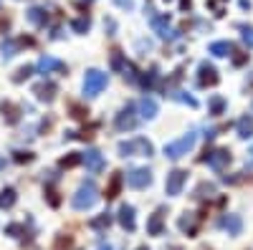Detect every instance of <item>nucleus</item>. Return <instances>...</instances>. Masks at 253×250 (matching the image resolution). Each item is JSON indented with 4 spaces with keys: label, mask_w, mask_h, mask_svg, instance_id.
Returning <instances> with one entry per match:
<instances>
[{
    "label": "nucleus",
    "mask_w": 253,
    "mask_h": 250,
    "mask_svg": "<svg viewBox=\"0 0 253 250\" xmlns=\"http://www.w3.org/2000/svg\"><path fill=\"white\" fill-rule=\"evenodd\" d=\"M96 200H99V187L89 179V182L79 184L76 195L71 197V205H74V210H91V207L96 205Z\"/></svg>",
    "instance_id": "1"
},
{
    "label": "nucleus",
    "mask_w": 253,
    "mask_h": 250,
    "mask_svg": "<svg viewBox=\"0 0 253 250\" xmlns=\"http://www.w3.org/2000/svg\"><path fill=\"white\" fill-rule=\"evenodd\" d=\"M119 157H150L155 152L152 142H147L144 137L129 139V142H119Z\"/></svg>",
    "instance_id": "2"
},
{
    "label": "nucleus",
    "mask_w": 253,
    "mask_h": 250,
    "mask_svg": "<svg viewBox=\"0 0 253 250\" xmlns=\"http://www.w3.org/2000/svg\"><path fill=\"white\" fill-rule=\"evenodd\" d=\"M193 147H195V134H193V132H187V134L180 137L177 142L165 144V157H167V159H180V157H185Z\"/></svg>",
    "instance_id": "3"
},
{
    "label": "nucleus",
    "mask_w": 253,
    "mask_h": 250,
    "mask_svg": "<svg viewBox=\"0 0 253 250\" xmlns=\"http://www.w3.org/2000/svg\"><path fill=\"white\" fill-rule=\"evenodd\" d=\"M107 89V73H101L99 69H89L84 76V94L86 96H99Z\"/></svg>",
    "instance_id": "4"
},
{
    "label": "nucleus",
    "mask_w": 253,
    "mask_h": 250,
    "mask_svg": "<svg viewBox=\"0 0 253 250\" xmlns=\"http://www.w3.org/2000/svg\"><path fill=\"white\" fill-rule=\"evenodd\" d=\"M137 124H139V116H137L134 104H126V107L117 114V119H114L117 132H132V129H137Z\"/></svg>",
    "instance_id": "5"
},
{
    "label": "nucleus",
    "mask_w": 253,
    "mask_h": 250,
    "mask_svg": "<svg viewBox=\"0 0 253 250\" xmlns=\"http://www.w3.org/2000/svg\"><path fill=\"white\" fill-rule=\"evenodd\" d=\"M126 184H129L132 190H144V187L152 184V172L147 170V167H134V170L126 172Z\"/></svg>",
    "instance_id": "6"
},
{
    "label": "nucleus",
    "mask_w": 253,
    "mask_h": 250,
    "mask_svg": "<svg viewBox=\"0 0 253 250\" xmlns=\"http://www.w3.org/2000/svg\"><path fill=\"white\" fill-rule=\"evenodd\" d=\"M150 26L155 28V33L160 36V38H172L175 33L170 31V15H162V13H157L155 8H150Z\"/></svg>",
    "instance_id": "7"
},
{
    "label": "nucleus",
    "mask_w": 253,
    "mask_h": 250,
    "mask_svg": "<svg viewBox=\"0 0 253 250\" xmlns=\"http://www.w3.org/2000/svg\"><path fill=\"white\" fill-rule=\"evenodd\" d=\"M230 152L228 149H213V152H205L203 157H200V162H208L210 167H213V170H218V172H223L225 167L230 164Z\"/></svg>",
    "instance_id": "8"
},
{
    "label": "nucleus",
    "mask_w": 253,
    "mask_h": 250,
    "mask_svg": "<svg viewBox=\"0 0 253 250\" xmlns=\"http://www.w3.org/2000/svg\"><path fill=\"white\" fill-rule=\"evenodd\" d=\"M187 182V172L185 170H172L170 175H167V182H165V192L170 197H177L182 192V187Z\"/></svg>",
    "instance_id": "9"
},
{
    "label": "nucleus",
    "mask_w": 253,
    "mask_h": 250,
    "mask_svg": "<svg viewBox=\"0 0 253 250\" xmlns=\"http://www.w3.org/2000/svg\"><path fill=\"white\" fill-rule=\"evenodd\" d=\"M218 81H220L218 69L213 64H208V61H203L198 66V83L200 86H218Z\"/></svg>",
    "instance_id": "10"
},
{
    "label": "nucleus",
    "mask_w": 253,
    "mask_h": 250,
    "mask_svg": "<svg viewBox=\"0 0 253 250\" xmlns=\"http://www.w3.org/2000/svg\"><path fill=\"white\" fill-rule=\"evenodd\" d=\"M36 71H38V73H66L69 69H66V64H63V61H58V58H53V56H41Z\"/></svg>",
    "instance_id": "11"
},
{
    "label": "nucleus",
    "mask_w": 253,
    "mask_h": 250,
    "mask_svg": "<svg viewBox=\"0 0 253 250\" xmlns=\"http://www.w3.org/2000/svg\"><path fill=\"white\" fill-rule=\"evenodd\" d=\"M81 162L86 164V170H89L91 175H99V172L104 170V164H107V162H104V154H101L99 149H86V152L81 154Z\"/></svg>",
    "instance_id": "12"
},
{
    "label": "nucleus",
    "mask_w": 253,
    "mask_h": 250,
    "mask_svg": "<svg viewBox=\"0 0 253 250\" xmlns=\"http://www.w3.org/2000/svg\"><path fill=\"white\" fill-rule=\"evenodd\" d=\"M33 94H36V99H38V101L51 104V101H56L58 86H56L53 81H41V83H36V86H33Z\"/></svg>",
    "instance_id": "13"
},
{
    "label": "nucleus",
    "mask_w": 253,
    "mask_h": 250,
    "mask_svg": "<svg viewBox=\"0 0 253 250\" xmlns=\"http://www.w3.org/2000/svg\"><path fill=\"white\" fill-rule=\"evenodd\" d=\"M117 217H119V225L124 227L126 233H134L137 230V217H134V207L132 205H122Z\"/></svg>",
    "instance_id": "14"
},
{
    "label": "nucleus",
    "mask_w": 253,
    "mask_h": 250,
    "mask_svg": "<svg viewBox=\"0 0 253 250\" xmlns=\"http://www.w3.org/2000/svg\"><path fill=\"white\" fill-rule=\"evenodd\" d=\"M147 233L150 235H162L165 233V207H160V210H155L150 215V220H147Z\"/></svg>",
    "instance_id": "15"
},
{
    "label": "nucleus",
    "mask_w": 253,
    "mask_h": 250,
    "mask_svg": "<svg viewBox=\"0 0 253 250\" xmlns=\"http://www.w3.org/2000/svg\"><path fill=\"white\" fill-rule=\"evenodd\" d=\"M198 222H200V220H198V215H193V213H185V215L180 217V222H177V225H180V230H182L185 235L195 238V235H198Z\"/></svg>",
    "instance_id": "16"
},
{
    "label": "nucleus",
    "mask_w": 253,
    "mask_h": 250,
    "mask_svg": "<svg viewBox=\"0 0 253 250\" xmlns=\"http://www.w3.org/2000/svg\"><path fill=\"white\" fill-rule=\"evenodd\" d=\"M26 18H28V23H31V26H36V28H43V26L48 23V13H46V8H38V5L28 8Z\"/></svg>",
    "instance_id": "17"
},
{
    "label": "nucleus",
    "mask_w": 253,
    "mask_h": 250,
    "mask_svg": "<svg viewBox=\"0 0 253 250\" xmlns=\"http://www.w3.org/2000/svg\"><path fill=\"white\" fill-rule=\"evenodd\" d=\"M122 184H124L122 172H114L112 179H109V184H107V190H104V197H107V200H117L119 192H122Z\"/></svg>",
    "instance_id": "18"
},
{
    "label": "nucleus",
    "mask_w": 253,
    "mask_h": 250,
    "mask_svg": "<svg viewBox=\"0 0 253 250\" xmlns=\"http://www.w3.org/2000/svg\"><path fill=\"white\" fill-rule=\"evenodd\" d=\"M157 116V101L155 99H150V96H144L142 101H139V119H155Z\"/></svg>",
    "instance_id": "19"
},
{
    "label": "nucleus",
    "mask_w": 253,
    "mask_h": 250,
    "mask_svg": "<svg viewBox=\"0 0 253 250\" xmlns=\"http://www.w3.org/2000/svg\"><path fill=\"white\" fill-rule=\"evenodd\" d=\"M220 227H225L230 235H241V230H243V220H241V215H225V217L220 220Z\"/></svg>",
    "instance_id": "20"
},
{
    "label": "nucleus",
    "mask_w": 253,
    "mask_h": 250,
    "mask_svg": "<svg viewBox=\"0 0 253 250\" xmlns=\"http://www.w3.org/2000/svg\"><path fill=\"white\" fill-rule=\"evenodd\" d=\"M20 38H5L3 40V46H0V51H3V58L5 61H10L13 56H18V51H20Z\"/></svg>",
    "instance_id": "21"
},
{
    "label": "nucleus",
    "mask_w": 253,
    "mask_h": 250,
    "mask_svg": "<svg viewBox=\"0 0 253 250\" xmlns=\"http://www.w3.org/2000/svg\"><path fill=\"white\" fill-rule=\"evenodd\" d=\"M0 111H3V119H5L8 124H18V119H20V109L15 107V104L3 101V104H0Z\"/></svg>",
    "instance_id": "22"
},
{
    "label": "nucleus",
    "mask_w": 253,
    "mask_h": 250,
    "mask_svg": "<svg viewBox=\"0 0 253 250\" xmlns=\"http://www.w3.org/2000/svg\"><path fill=\"white\" fill-rule=\"evenodd\" d=\"M112 222H114L112 213H101V215H96V217L89 222V227H91V230H109Z\"/></svg>",
    "instance_id": "23"
},
{
    "label": "nucleus",
    "mask_w": 253,
    "mask_h": 250,
    "mask_svg": "<svg viewBox=\"0 0 253 250\" xmlns=\"http://www.w3.org/2000/svg\"><path fill=\"white\" fill-rule=\"evenodd\" d=\"M15 202H18L15 190H13V187H3V190H0V207H3V210H10Z\"/></svg>",
    "instance_id": "24"
},
{
    "label": "nucleus",
    "mask_w": 253,
    "mask_h": 250,
    "mask_svg": "<svg viewBox=\"0 0 253 250\" xmlns=\"http://www.w3.org/2000/svg\"><path fill=\"white\" fill-rule=\"evenodd\" d=\"M236 127H238V137L241 139H251L253 137V116H241Z\"/></svg>",
    "instance_id": "25"
},
{
    "label": "nucleus",
    "mask_w": 253,
    "mask_h": 250,
    "mask_svg": "<svg viewBox=\"0 0 253 250\" xmlns=\"http://www.w3.org/2000/svg\"><path fill=\"white\" fill-rule=\"evenodd\" d=\"M157 81H160V71H157V66H152L150 71H147V73L139 78V83H142V86H144L147 91L155 89V86H157Z\"/></svg>",
    "instance_id": "26"
},
{
    "label": "nucleus",
    "mask_w": 253,
    "mask_h": 250,
    "mask_svg": "<svg viewBox=\"0 0 253 250\" xmlns=\"http://www.w3.org/2000/svg\"><path fill=\"white\" fill-rule=\"evenodd\" d=\"M165 96H170V99H175V101H182V104H187V107H198V101L190 96V94H185V91H172V89H167V94Z\"/></svg>",
    "instance_id": "27"
},
{
    "label": "nucleus",
    "mask_w": 253,
    "mask_h": 250,
    "mask_svg": "<svg viewBox=\"0 0 253 250\" xmlns=\"http://www.w3.org/2000/svg\"><path fill=\"white\" fill-rule=\"evenodd\" d=\"M230 51H233V46H230L228 40H215V43H210V53H213V56H218V58L228 56Z\"/></svg>",
    "instance_id": "28"
},
{
    "label": "nucleus",
    "mask_w": 253,
    "mask_h": 250,
    "mask_svg": "<svg viewBox=\"0 0 253 250\" xmlns=\"http://www.w3.org/2000/svg\"><path fill=\"white\" fill-rule=\"evenodd\" d=\"M33 73H36V66H20V69L13 73V81H15V83H23V81L31 78Z\"/></svg>",
    "instance_id": "29"
},
{
    "label": "nucleus",
    "mask_w": 253,
    "mask_h": 250,
    "mask_svg": "<svg viewBox=\"0 0 253 250\" xmlns=\"http://www.w3.org/2000/svg\"><path fill=\"white\" fill-rule=\"evenodd\" d=\"M223 111H225V99L223 96H213V99H210V114L220 116Z\"/></svg>",
    "instance_id": "30"
},
{
    "label": "nucleus",
    "mask_w": 253,
    "mask_h": 250,
    "mask_svg": "<svg viewBox=\"0 0 253 250\" xmlns=\"http://www.w3.org/2000/svg\"><path fill=\"white\" fill-rule=\"evenodd\" d=\"M215 192V184H210V182H200L198 184V190H195V195L193 197H198V200H203V197H210Z\"/></svg>",
    "instance_id": "31"
},
{
    "label": "nucleus",
    "mask_w": 253,
    "mask_h": 250,
    "mask_svg": "<svg viewBox=\"0 0 253 250\" xmlns=\"http://www.w3.org/2000/svg\"><path fill=\"white\" fill-rule=\"evenodd\" d=\"M71 28H74V33H89L91 20L89 18H76V20H71Z\"/></svg>",
    "instance_id": "32"
},
{
    "label": "nucleus",
    "mask_w": 253,
    "mask_h": 250,
    "mask_svg": "<svg viewBox=\"0 0 253 250\" xmlns=\"http://www.w3.org/2000/svg\"><path fill=\"white\" fill-rule=\"evenodd\" d=\"M76 164H81V154L79 152H71V154H66V157L61 159L63 170H71V167H76Z\"/></svg>",
    "instance_id": "33"
},
{
    "label": "nucleus",
    "mask_w": 253,
    "mask_h": 250,
    "mask_svg": "<svg viewBox=\"0 0 253 250\" xmlns=\"http://www.w3.org/2000/svg\"><path fill=\"white\" fill-rule=\"evenodd\" d=\"M122 73H124V78L129 81V83H139V73H137V69L129 64V61H126V66L122 69Z\"/></svg>",
    "instance_id": "34"
},
{
    "label": "nucleus",
    "mask_w": 253,
    "mask_h": 250,
    "mask_svg": "<svg viewBox=\"0 0 253 250\" xmlns=\"http://www.w3.org/2000/svg\"><path fill=\"white\" fill-rule=\"evenodd\" d=\"M124 66H126V61H124L122 51H112V69H114V71H122Z\"/></svg>",
    "instance_id": "35"
},
{
    "label": "nucleus",
    "mask_w": 253,
    "mask_h": 250,
    "mask_svg": "<svg viewBox=\"0 0 253 250\" xmlns=\"http://www.w3.org/2000/svg\"><path fill=\"white\" fill-rule=\"evenodd\" d=\"M71 245H74V238H71V235H58L53 248H56V250H69Z\"/></svg>",
    "instance_id": "36"
},
{
    "label": "nucleus",
    "mask_w": 253,
    "mask_h": 250,
    "mask_svg": "<svg viewBox=\"0 0 253 250\" xmlns=\"http://www.w3.org/2000/svg\"><path fill=\"white\" fill-rule=\"evenodd\" d=\"M13 159H15L18 164H31V162L36 159V154H33V152H15Z\"/></svg>",
    "instance_id": "37"
},
{
    "label": "nucleus",
    "mask_w": 253,
    "mask_h": 250,
    "mask_svg": "<svg viewBox=\"0 0 253 250\" xmlns=\"http://www.w3.org/2000/svg\"><path fill=\"white\" fill-rule=\"evenodd\" d=\"M71 116L74 119H86L89 116V109H84L81 104H71Z\"/></svg>",
    "instance_id": "38"
},
{
    "label": "nucleus",
    "mask_w": 253,
    "mask_h": 250,
    "mask_svg": "<svg viewBox=\"0 0 253 250\" xmlns=\"http://www.w3.org/2000/svg\"><path fill=\"white\" fill-rule=\"evenodd\" d=\"M46 195H48V205H51V207H58V205H61V197H58V192L53 190V187H48Z\"/></svg>",
    "instance_id": "39"
},
{
    "label": "nucleus",
    "mask_w": 253,
    "mask_h": 250,
    "mask_svg": "<svg viewBox=\"0 0 253 250\" xmlns=\"http://www.w3.org/2000/svg\"><path fill=\"white\" fill-rule=\"evenodd\" d=\"M5 233H8V235H13V238H20V233H23V227H20L18 222H13V225H8V227H5Z\"/></svg>",
    "instance_id": "40"
},
{
    "label": "nucleus",
    "mask_w": 253,
    "mask_h": 250,
    "mask_svg": "<svg viewBox=\"0 0 253 250\" xmlns=\"http://www.w3.org/2000/svg\"><path fill=\"white\" fill-rule=\"evenodd\" d=\"M241 33H243V40H246V43H248V46H253V28H251V26H243V28H241Z\"/></svg>",
    "instance_id": "41"
},
{
    "label": "nucleus",
    "mask_w": 253,
    "mask_h": 250,
    "mask_svg": "<svg viewBox=\"0 0 253 250\" xmlns=\"http://www.w3.org/2000/svg\"><path fill=\"white\" fill-rule=\"evenodd\" d=\"M114 5H119L122 10H132L134 8V0H114Z\"/></svg>",
    "instance_id": "42"
},
{
    "label": "nucleus",
    "mask_w": 253,
    "mask_h": 250,
    "mask_svg": "<svg viewBox=\"0 0 253 250\" xmlns=\"http://www.w3.org/2000/svg\"><path fill=\"white\" fill-rule=\"evenodd\" d=\"M248 61V53H238V56H233V66H243Z\"/></svg>",
    "instance_id": "43"
},
{
    "label": "nucleus",
    "mask_w": 253,
    "mask_h": 250,
    "mask_svg": "<svg viewBox=\"0 0 253 250\" xmlns=\"http://www.w3.org/2000/svg\"><path fill=\"white\" fill-rule=\"evenodd\" d=\"M10 28V18H5V15H0V33H5Z\"/></svg>",
    "instance_id": "44"
},
{
    "label": "nucleus",
    "mask_w": 253,
    "mask_h": 250,
    "mask_svg": "<svg viewBox=\"0 0 253 250\" xmlns=\"http://www.w3.org/2000/svg\"><path fill=\"white\" fill-rule=\"evenodd\" d=\"M180 8L182 10H190V0H180Z\"/></svg>",
    "instance_id": "45"
},
{
    "label": "nucleus",
    "mask_w": 253,
    "mask_h": 250,
    "mask_svg": "<svg viewBox=\"0 0 253 250\" xmlns=\"http://www.w3.org/2000/svg\"><path fill=\"white\" fill-rule=\"evenodd\" d=\"M99 250H114V248H112L109 243H101V245H99Z\"/></svg>",
    "instance_id": "46"
},
{
    "label": "nucleus",
    "mask_w": 253,
    "mask_h": 250,
    "mask_svg": "<svg viewBox=\"0 0 253 250\" xmlns=\"http://www.w3.org/2000/svg\"><path fill=\"white\" fill-rule=\"evenodd\" d=\"M3 167H5V159H3V157H0V170H3Z\"/></svg>",
    "instance_id": "47"
},
{
    "label": "nucleus",
    "mask_w": 253,
    "mask_h": 250,
    "mask_svg": "<svg viewBox=\"0 0 253 250\" xmlns=\"http://www.w3.org/2000/svg\"><path fill=\"white\" fill-rule=\"evenodd\" d=\"M137 250H150V248H147V245H139V248H137Z\"/></svg>",
    "instance_id": "48"
},
{
    "label": "nucleus",
    "mask_w": 253,
    "mask_h": 250,
    "mask_svg": "<svg viewBox=\"0 0 253 250\" xmlns=\"http://www.w3.org/2000/svg\"><path fill=\"white\" fill-rule=\"evenodd\" d=\"M165 3H170V0H165Z\"/></svg>",
    "instance_id": "49"
},
{
    "label": "nucleus",
    "mask_w": 253,
    "mask_h": 250,
    "mask_svg": "<svg viewBox=\"0 0 253 250\" xmlns=\"http://www.w3.org/2000/svg\"><path fill=\"white\" fill-rule=\"evenodd\" d=\"M0 3H3V0H0Z\"/></svg>",
    "instance_id": "50"
},
{
    "label": "nucleus",
    "mask_w": 253,
    "mask_h": 250,
    "mask_svg": "<svg viewBox=\"0 0 253 250\" xmlns=\"http://www.w3.org/2000/svg\"><path fill=\"white\" fill-rule=\"evenodd\" d=\"M251 154H253V152H251Z\"/></svg>",
    "instance_id": "51"
}]
</instances>
